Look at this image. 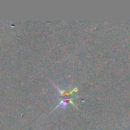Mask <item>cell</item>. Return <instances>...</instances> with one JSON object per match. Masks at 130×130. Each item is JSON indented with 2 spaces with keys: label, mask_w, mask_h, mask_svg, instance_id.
I'll list each match as a JSON object with an SVG mask.
<instances>
[{
  "label": "cell",
  "mask_w": 130,
  "mask_h": 130,
  "mask_svg": "<svg viewBox=\"0 0 130 130\" xmlns=\"http://www.w3.org/2000/svg\"><path fill=\"white\" fill-rule=\"evenodd\" d=\"M53 83V82H52ZM53 85L54 86L56 89H57L58 93H59V98L60 100L61 99H73L75 100V98L78 97V87H74L72 89H70V90H61V88L57 87L54 83H53Z\"/></svg>",
  "instance_id": "1"
}]
</instances>
